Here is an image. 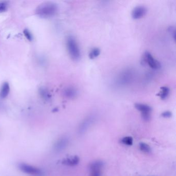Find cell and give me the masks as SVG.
<instances>
[{"label":"cell","instance_id":"obj_1","mask_svg":"<svg viewBox=\"0 0 176 176\" xmlns=\"http://www.w3.org/2000/svg\"><path fill=\"white\" fill-rule=\"evenodd\" d=\"M58 11L57 5L53 2H45L37 7L36 14L38 17L42 18H49L53 17Z\"/></svg>","mask_w":176,"mask_h":176},{"label":"cell","instance_id":"obj_2","mask_svg":"<svg viewBox=\"0 0 176 176\" xmlns=\"http://www.w3.org/2000/svg\"><path fill=\"white\" fill-rule=\"evenodd\" d=\"M135 73L132 68L123 70L116 78V84L120 86H124L130 84L134 80Z\"/></svg>","mask_w":176,"mask_h":176},{"label":"cell","instance_id":"obj_3","mask_svg":"<svg viewBox=\"0 0 176 176\" xmlns=\"http://www.w3.org/2000/svg\"><path fill=\"white\" fill-rule=\"evenodd\" d=\"M66 47L71 58L73 60H79L81 57V51L78 42L72 36L67 38Z\"/></svg>","mask_w":176,"mask_h":176},{"label":"cell","instance_id":"obj_4","mask_svg":"<svg viewBox=\"0 0 176 176\" xmlns=\"http://www.w3.org/2000/svg\"><path fill=\"white\" fill-rule=\"evenodd\" d=\"M97 119V116L95 114H91L84 118L79 124L78 127V133L82 135L89 130Z\"/></svg>","mask_w":176,"mask_h":176},{"label":"cell","instance_id":"obj_5","mask_svg":"<svg viewBox=\"0 0 176 176\" xmlns=\"http://www.w3.org/2000/svg\"><path fill=\"white\" fill-rule=\"evenodd\" d=\"M135 108L141 112L142 117L146 121H149L151 119V112L152 108L150 106L145 104L136 103L135 104Z\"/></svg>","mask_w":176,"mask_h":176},{"label":"cell","instance_id":"obj_6","mask_svg":"<svg viewBox=\"0 0 176 176\" xmlns=\"http://www.w3.org/2000/svg\"><path fill=\"white\" fill-rule=\"evenodd\" d=\"M143 62L153 69H159L161 65L159 61L156 60L150 52L146 51L143 55Z\"/></svg>","mask_w":176,"mask_h":176},{"label":"cell","instance_id":"obj_7","mask_svg":"<svg viewBox=\"0 0 176 176\" xmlns=\"http://www.w3.org/2000/svg\"><path fill=\"white\" fill-rule=\"evenodd\" d=\"M18 167L21 171L26 174L35 176H40L42 174L41 170L38 168L27 164L20 163Z\"/></svg>","mask_w":176,"mask_h":176},{"label":"cell","instance_id":"obj_8","mask_svg":"<svg viewBox=\"0 0 176 176\" xmlns=\"http://www.w3.org/2000/svg\"><path fill=\"white\" fill-rule=\"evenodd\" d=\"M103 166V162L101 161L93 162L89 166L91 176H101L102 169Z\"/></svg>","mask_w":176,"mask_h":176},{"label":"cell","instance_id":"obj_9","mask_svg":"<svg viewBox=\"0 0 176 176\" xmlns=\"http://www.w3.org/2000/svg\"><path fill=\"white\" fill-rule=\"evenodd\" d=\"M69 139L67 137H62L58 139L53 146V149L57 152H60L66 149L69 144Z\"/></svg>","mask_w":176,"mask_h":176},{"label":"cell","instance_id":"obj_10","mask_svg":"<svg viewBox=\"0 0 176 176\" xmlns=\"http://www.w3.org/2000/svg\"><path fill=\"white\" fill-rule=\"evenodd\" d=\"M147 11V8L145 6H137L133 9L132 11V17L133 19H140L146 14Z\"/></svg>","mask_w":176,"mask_h":176},{"label":"cell","instance_id":"obj_11","mask_svg":"<svg viewBox=\"0 0 176 176\" xmlns=\"http://www.w3.org/2000/svg\"><path fill=\"white\" fill-rule=\"evenodd\" d=\"M63 95L67 98L73 99L77 97L78 91L75 87L69 86L65 88L63 91Z\"/></svg>","mask_w":176,"mask_h":176},{"label":"cell","instance_id":"obj_12","mask_svg":"<svg viewBox=\"0 0 176 176\" xmlns=\"http://www.w3.org/2000/svg\"><path fill=\"white\" fill-rule=\"evenodd\" d=\"M79 162H80V158L79 157L75 155L73 157H68L64 159L62 161V163L65 165L75 166L79 164Z\"/></svg>","mask_w":176,"mask_h":176},{"label":"cell","instance_id":"obj_13","mask_svg":"<svg viewBox=\"0 0 176 176\" xmlns=\"http://www.w3.org/2000/svg\"><path fill=\"white\" fill-rule=\"evenodd\" d=\"M10 91V86L8 82H4L0 90V97L2 99L6 98Z\"/></svg>","mask_w":176,"mask_h":176},{"label":"cell","instance_id":"obj_14","mask_svg":"<svg viewBox=\"0 0 176 176\" xmlns=\"http://www.w3.org/2000/svg\"><path fill=\"white\" fill-rule=\"evenodd\" d=\"M170 91V89L168 87L163 86L161 88V91H159L158 95L159 96V97L161 98V99H165L169 95Z\"/></svg>","mask_w":176,"mask_h":176},{"label":"cell","instance_id":"obj_15","mask_svg":"<svg viewBox=\"0 0 176 176\" xmlns=\"http://www.w3.org/2000/svg\"><path fill=\"white\" fill-rule=\"evenodd\" d=\"M40 95L45 100H49L51 98V95L47 89L45 88H40L39 90Z\"/></svg>","mask_w":176,"mask_h":176},{"label":"cell","instance_id":"obj_16","mask_svg":"<svg viewBox=\"0 0 176 176\" xmlns=\"http://www.w3.org/2000/svg\"><path fill=\"white\" fill-rule=\"evenodd\" d=\"M100 54V50L98 48H94L92 49L89 53V57L91 59H94L99 55Z\"/></svg>","mask_w":176,"mask_h":176},{"label":"cell","instance_id":"obj_17","mask_svg":"<svg viewBox=\"0 0 176 176\" xmlns=\"http://www.w3.org/2000/svg\"><path fill=\"white\" fill-rule=\"evenodd\" d=\"M139 149L141 151L145 153H149L151 151V148L149 145L144 143H141L139 144Z\"/></svg>","mask_w":176,"mask_h":176},{"label":"cell","instance_id":"obj_18","mask_svg":"<svg viewBox=\"0 0 176 176\" xmlns=\"http://www.w3.org/2000/svg\"><path fill=\"white\" fill-rule=\"evenodd\" d=\"M121 143H122L124 145L127 146H131L132 145L133 143V139L132 137L126 136L124 137L121 139Z\"/></svg>","mask_w":176,"mask_h":176},{"label":"cell","instance_id":"obj_19","mask_svg":"<svg viewBox=\"0 0 176 176\" xmlns=\"http://www.w3.org/2000/svg\"><path fill=\"white\" fill-rule=\"evenodd\" d=\"M8 8V3L6 1H0V13L6 11Z\"/></svg>","mask_w":176,"mask_h":176},{"label":"cell","instance_id":"obj_20","mask_svg":"<svg viewBox=\"0 0 176 176\" xmlns=\"http://www.w3.org/2000/svg\"><path fill=\"white\" fill-rule=\"evenodd\" d=\"M23 34L25 36V37L27 38V40H29V41H32L33 40V36L29 29H24L23 31Z\"/></svg>","mask_w":176,"mask_h":176},{"label":"cell","instance_id":"obj_21","mask_svg":"<svg viewBox=\"0 0 176 176\" xmlns=\"http://www.w3.org/2000/svg\"><path fill=\"white\" fill-rule=\"evenodd\" d=\"M161 116L164 118H170L172 117V113L170 111H165L162 113Z\"/></svg>","mask_w":176,"mask_h":176},{"label":"cell","instance_id":"obj_22","mask_svg":"<svg viewBox=\"0 0 176 176\" xmlns=\"http://www.w3.org/2000/svg\"><path fill=\"white\" fill-rule=\"evenodd\" d=\"M170 33L172 34V37L174 38V40H175V36H176V29L173 27H171L169 29Z\"/></svg>","mask_w":176,"mask_h":176},{"label":"cell","instance_id":"obj_23","mask_svg":"<svg viewBox=\"0 0 176 176\" xmlns=\"http://www.w3.org/2000/svg\"></svg>","mask_w":176,"mask_h":176}]
</instances>
